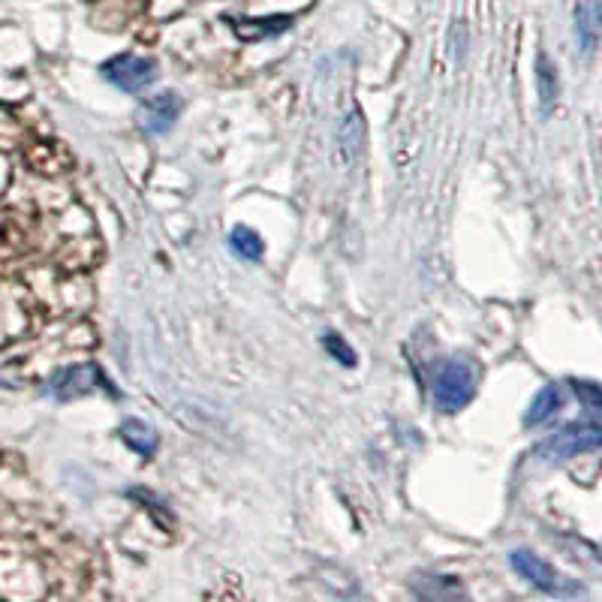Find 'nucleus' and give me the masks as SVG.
<instances>
[{"instance_id":"obj_12","label":"nucleus","mask_w":602,"mask_h":602,"mask_svg":"<svg viewBox=\"0 0 602 602\" xmlns=\"http://www.w3.org/2000/svg\"><path fill=\"white\" fill-rule=\"evenodd\" d=\"M362 142H365V124H362V115L359 112H350L344 127H341V151L347 160H356L359 151H362Z\"/></svg>"},{"instance_id":"obj_14","label":"nucleus","mask_w":602,"mask_h":602,"mask_svg":"<svg viewBox=\"0 0 602 602\" xmlns=\"http://www.w3.org/2000/svg\"><path fill=\"white\" fill-rule=\"evenodd\" d=\"M572 392L575 398L587 407V410H596L602 413V386L599 383H587V380H572Z\"/></svg>"},{"instance_id":"obj_10","label":"nucleus","mask_w":602,"mask_h":602,"mask_svg":"<svg viewBox=\"0 0 602 602\" xmlns=\"http://www.w3.org/2000/svg\"><path fill=\"white\" fill-rule=\"evenodd\" d=\"M536 88H539V106H542V115H548L560 97V79H557V70L554 64L539 55L536 58Z\"/></svg>"},{"instance_id":"obj_4","label":"nucleus","mask_w":602,"mask_h":602,"mask_svg":"<svg viewBox=\"0 0 602 602\" xmlns=\"http://www.w3.org/2000/svg\"><path fill=\"white\" fill-rule=\"evenodd\" d=\"M103 79L112 82L115 88L127 91V94H139L148 85H154V79H157V61L133 55V52H124V55H115V58H109L103 64Z\"/></svg>"},{"instance_id":"obj_11","label":"nucleus","mask_w":602,"mask_h":602,"mask_svg":"<svg viewBox=\"0 0 602 602\" xmlns=\"http://www.w3.org/2000/svg\"><path fill=\"white\" fill-rule=\"evenodd\" d=\"M229 247H232L241 259H247V262H256V259H262V253H265V244H262L259 232H253L250 226H235V229L229 232Z\"/></svg>"},{"instance_id":"obj_5","label":"nucleus","mask_w":602,"mask_h":602,"mask_svg":"<svg viewBox=\"0 0 602 602\" xmlns=\"http://www.w3.org/2000/svg\"><path fill=\"white\" fill-rule=\"evenodd\" d=\"M97 386H106V380L100 377L97 365H73V368H61L52 374L49 380V395L55 401H76L91 395Z\"/></svg>"},{"instance_id":"obj_8","label":"nucleus","mask_w":602,"mask_h":602,"mask_svg":"<svg viewBox=\"0 0 602 602\" xmlns=\"http://www.w3.org/2000/svg\"><path fill=\"white\" fill-rule=\"evenodd\" d=\"M560 407H563V392H560V386L548 383V386H542V389L536 392V398L530 401V407H527V413H524V425H527V428H539V425H545L548 419H554Z\"/></svg>"},{"instance_id":"obj_7","label":"nucleus","mask_w":602,"mask_h":602,"mask_svg":"<svg viewBox=\"0 0 602 602\" xmlns=\"http://www.w3.org/2000/svg\"><path fill=\"white\" fill-rule=\"evenodd\" d=\"M575 40L581 55L596 52L602 40V0H575Z\"/></svg>"},{"instance_id":"obj_3","label":"nucleus","mask_w":602,"mask_h":602,"mask_svg":"<svg viewBox=\"0 0 602 602\" xmlns=\"http://www.w3.org/2000/svg\"><path fill=\"white\" fill-rule=\"evenodd\" d=\"M593 449H602V425H593V422H572L566 428H560L557 434H551L539 449L536 455L542 461H566V458H575L581 452H593Z\"/></svg>"},{"instance_id":"obj_9","label":"nucleus","mask_w":602,"mask_h":602,"mask_svg":"<svg viewBox=\"0 0 602 602\" xmlns=\"http://www.w3.org/2000/svg\"><path fill=\"white\" fill-rule=\"evenodd\" d=\"M121 440L136 452V455H142V458H154L157 455V431L148 425V422H142V419H127L124 425H121Z\"/></svg>"},{"instance_id":"obj_1","label":"nucleus","mask_w":602,"mask_h":602,"mask_svg":"<svg viewBox=\"0 0 602 602\" xmlns=\"http://www.w3.org/2000/svg\"><path fill=\"white\" fill-rule=\"evenodd\" d=\"M431 392H434V407L440 413H458L476 398V374L467 362L458 359L443 362L434 374Z\"/></svg>"},{"instance_id":"obj_6","label":"nucleus","mask_w":602,"mask_h":602,"mask_svg":"<svg viewBox=\"0 0 602 602\" xmlns=\"http://www.w3.org/2000/svg\"><path fill=\"white\" fill-rule=\"evenodd\" d=\"M181 115V97L175 91H163L157 97H148L139 109V127L148 136H166Z\"/></svg>"},{"instance_id":"obj_2","label":"nucleus","mask_w":602,"mask_h":602,"mask_svg":"<svg viewBox=\"0 0 602 602\" xmlns=\"http://www.w3.org/2000/svg\"><path fill=\"white\" fill-rule=\"evenodd\" d=\"M509 563H512V569L524 578V581H530L533 587H539V590H545L548 596H584V587L581 584H575L572 578H566L563 572H557L548 560H542L539 554H533V551H527V548H518V551H512L509 554Z\"/></svg>"},{"instance_id":"obj_13","label":"nucleus","mask_w":602,"mask_h":602,"mask_svg":"<svg viewBox=\"0 0 602 602\" xmlns=\"http://www.w3.org/2000/svg\"><path fill=\"white\" fill-rule=\"evenodd\" d=\"M323 347H326L329 356H332L335 362H341L344 368H356V350H353L338 332H326V335H323Z\"/></svg>"}]
</instances>
